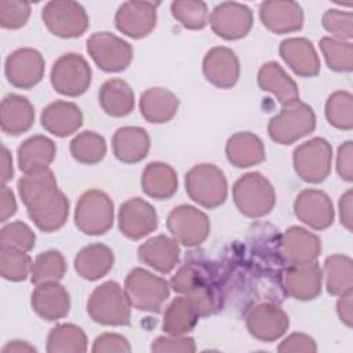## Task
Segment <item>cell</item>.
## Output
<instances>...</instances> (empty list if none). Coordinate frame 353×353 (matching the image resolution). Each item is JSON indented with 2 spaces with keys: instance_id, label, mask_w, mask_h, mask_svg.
I'll list each match as a JSON object with an SVG mask.
<instances>
[{
  "instance_id": "obj_17",
  "label": "cell",
  "mask_w": 353,
  "mask_h": 353,
  "mask_svg": "<svg viewBox=\"0 0 353 353\" xmlns=\"http://www.w3.org/2000/svg\"><path fill=\"white\" fill-rule=\"evenodd\" d=\"M245 325L255 339L261 342H274L287 332L290 317L279 305L263 302L248 310Z\"/></svg>"
},
{
  "instance_id": "obj_15",
  "label": "cell",
  "mask_w": 353,
  "mask_h": 353,
  "mask_svg": "<svg viewBox=\"0 0 353 353\" xmlns=\"http://www.w3.org/2000/svg\"><path fill=\"white\" fill-rule=\"evenodd\" d=\"M157 23V3L145 0L124 1L114 14V26L131 39H142L152 33Z\"/></svg>"
},
{
  "instance_id": "obj_8",
  "label": "cell",
  "mask_w": 353,
  "mask_h": 353,
  "mask_svg": "<svg viewBox=\"0 0 353 353\" xmlns=\"http://www.w3.org/2000/svg\"><path fill=\"white\" fill-rule=\"evenodd\" d=\"M41 19L50 33L61 39H74L85 33L90 18L77 1L54 0L41 10Z\"/></svg>"
},
{
  "instance_id": "obj_36",
  "label": "cell",
  "mask_w": 353,
  "mask_h": 353,
  "mask_svg": "<svg viewBox=\"0 0 353 353\" xmlns=\"http://www.w3.org/2000/svg\"><path fill=\"white\" fill-rule=\"evenodd\" d=\"M200 310L189 295H182L170 302L163 317V331L167 335H185L190 332L199 319Z\"/></svg>"
},
{
  "instance_id": "obj_28",
  "label": "cell",
  "mask_w": 353,
  "mask_h": 353,
  "mask_svg": "<svg viewBox=\"0 0 353 353\" xmlns=\"http://www.w3.org/2000/svg\"><path fill=\"white\" fill-rule=\"evenodd\" d=\"M34 108L26 97L8 94L0 103V127L7 135L18 137L32 128Z\"/></svg>"
},
{
  "instance_id": "obj_16",
  "label": "cell",
  "mask_w": 353,
  "mask_h": 353,
  "mask_svg": "<svg viewBox=\"0 0 353 353\" xmlns=\"http://www.w3.org/2000/svg\"><path fill=\"white\" fill-rule=\"evenodd\" d=\"M117 223L127 239L141 240L157 229L159 215L149 201L132 197L120 205Z\"/></svg>"
},
{
  "instance_id": "obj_56",
  "label": "cell",
  "mask_w": 353,
  "mask_h": 353,
  "mask_svg": "<svg viewBox=\"0 0 353 353\" xmlns=\"http://www.w3.org/2000/svg\"><path fill=\"white\" fill-rule=\"evenodd\" d=\"M352 190L347 189L341 197H339V219L341 223L349 230L352 232Z\"/></svg>"
},
{
  "instance_id": "obj_46",
  "label": "cell",
  "mask_w": 353,
  "mask_h": 353,
  "mask_svg": "<svg viewBox=\"0 0 353 353\" xmlns=\"http://www.w3.org/2000/svg\"><path fill=\"white\" fill-rule=\"evenodd\" d=\"M34 243V232L22 221L10 222L0 230V247H11L29 252L33 250Z\"/></svg>"
},
{
  "instance_id": "obj_37",
  "label": "cell",
  "mask_w": 353,
  "mask_h": 353,
  "mask_svg": "<svg viewBox=\"0 0 353 353\" xmlns=\"http://www.w3.org/2000/svg\"><path fill=\"white\" fill-rule=\"evenodd\" d=\"M323 277L325 279L327 292L339 296L353 287V261L343 254H334L327 256L324 262Z\"/></svg>"
},
{
  "instance_id": "obj_48",
  "label": "cell",
  "mask_w": 353,
  "mask_h": 353,
  "mask_svg": "<svg viewBox=\"0 0 353 353\" xmlns=\"http://www.w3.org/2000/svg\"><path fill=\"white\" fill-rule=\"evenodd\" d=\"M205 285L207 283L204 272L199 266L192 263L181 266L170 280V287L179 294H189Z\"/></svg>"
},
{
  "instance_id": "obj_21",
  "label": "cell",
  "mask_w": 353,
  "mask_h": 353,
  "mask_svg": "<svg viewBox=\"0 0 353 353\" xmlns=\"http://www.w3.org/2000/svg\"><path fill=\"white\" fill-rule=\"evenodd\" d=\"M30 305L40 319L55 321L68 316L70 310V295L59 281L41 283L33 290Z\"/></svg>"
},
{
  "instance_id": "obj_6",
  "label": "cell",
  "mask_w": 353,
  "mask_h": 353,
  "mask_svg": "<svg viewBox=\"0 0 353 353\" xmlns=\"http://www.w3.org/2000/svg\"><path fill=\"white\" fill-rule=\"evenodd\" d=\"M114 219V204L108 193L99 189L85 190L74 210V225L88 236L105 234Z\"/></svg>"
},
{
  "instance_id": "obj_2",
  "label": "cell",
  "mask_w": 353,
  "mask_h": 353,
  "mask_svg": "<svg viewBox=\"0 0 353 353\" xmlns=\"http://www.w3.org/2000/svg\"><path fill=\"white\" fill-rule=\"evenodd\" d=\"M236 208L247 218H262L276 204V190L272 182L261 172L241 175L232 189Z\"/></svg>"
},
{
  "instance_id": "obj_38",
  "label": "cell",
  "mask_w": 353,
  "mask_h": 353,
  "mask_svg": "<svg viewBox=\"0 0 353 353\" xmlns=\"http://www.w3.org/2000/svg\"><path fill=\"white\" fill-rule=\"evenodd\" d=\"M46 350L48 353H84L87 350V335L76 324H57L48 332Z\"/></svg>"
},
{
  "instance_id": "obj_40",
  "label": "cell",
  "mask_w": 353,
  "mask_h": 353,
  "mask_svg": "<svg viewBox=\"0 0 353 353\" xmlns=\"http://www.w3.org/2000/svg\"><path fill=\"white\" fill-rule=\"evenodd\" d=\"M66 273V261L61 251L48 250L36 256L30 270V281L37 285L48 281H61Z\"/></svg>"
},
{
  "instance_id": "obj_50",
  "label": "cell",
  "mask_w": 353,
  "mask_h": 353,
  "mask_svg": "<svg viewBox=\"0 0 353 353\" xmlns=\"http://www.w3.org/2000/svg\"><path fill=\"white\" fill-rule=\"evenodd\" d=\"M150 350L154 353H193L196 352V343L192 336L164 335L152 342Z\"/></svg>"
},
{
  "instance_id": "obj_25",
  "label": "cell",
  "mask_w": 353,
  "mask_h": 353,
  "mask_svg": "<svg viewBox=\"0 0 353 353\" xmlns=\"http://www.w3.org/2000/svg\"><path fill=\"white\" fill-rule=\"evenodd\" d=\"M323 287V270L317 262L290 265L284 274V288L290 296L298 301L317 298Z\"/></svg>"
},
{
  "instance_id": "obj_53",
  "label": "cell",
  "mask_w": 353,
  "mask_h": 353,
  "mask_svg": "<svg viewBox=\"0 0 353 353\" xmlns=\"http://www.w3.org/2000/svg\"><path fill=\"white\" fill-rule=\"evenodd\" d=\"M336 172L346 181H353V142L346 141L338 148L336 153Z\"/></svg>"
},
{
  "instance_id": "obj_32",
  "label": "cell",
  "mask_w": 353,
  "mask_h": 353,
  "mask_svg": "<svg viewBox=\"0 0 353 353\" xmlns=\"http://www.w3.org/2000/svg\"><path fill=\"white\" fill-rule=\"evenodd\" d=\"M113 263V251L102 243H94L83 247L73 261L76 273L88 281L105 277L112 270Z\"/></svg>"
},
{
  "instance_id": "obj_58",
  "label": "cell",
  "mask_w": 353,
  "mask_h": 353,
  "mask_svg": "<svg viewBox=\"0 0 353 353\" xmlns=\"http://www.w3.org/2000/svg\"><path fill=\"white\" fill-rule=\"evenodd\" d=\"M1 352L3 353H36L37 349L33 345H30L29 342H26V341L14 339V341L7 342L3 346Z\"/></svg>"
},
{
  "instance_id": "obj_34",
  "label": "cell",
  "mask_w": 353,
  "mask_h": 353,
  "mask_svg": "<svg viewBox=\"0 0 353 353\" xmlns=\"http://www.w3.org/2000/svg\"><path fill=\"white\" fill-rule=\"evenodd\" d=\"M57 154L55 142L44 135H33L25 139L17 150L18 167L23 174L48 168Z\"/></svg>"
},
{
  "instance_id": "obj_23",
  "label": "cell",
  "mask_w": 353,
  "mask_h": 353,
  "mask_svg": "<svg viewBox=\"0 0 353 353\" xmlns=\"http://www.w3.org/2000/svg\"><path fill=\"white\" fill-rule=\"evenodd\" d=\"M279 54L287 66L299 77H314L320 73V58L313 43L305 37H288L279 46Z\"/></svg>"
},
{
  "instance_id": "obj_44",
  "label": "cell",
  "mask_w": 353,
  "mask_h": 353,
  "mask_svg": "<svg viewBox=\"0 0 353 353\" xmlns=\"http://www.w3.org/2000/svg\"><path fill=\"white\" fill-rule=\"evenodd\" d=\"M32 265L33 262L28 252L11 247H0V273L4 280L23 281L30 276Z\"/></svg>"
},
{
  "instance_id": "obj_51",
  "label": "cell",
  "mask_w": 353,
  "mask_h": 353,
  "mask_svg": "<svg viewBox=\"0 0 353 353\" xmlns=\"http://www.w3.org/2000/svg\"><path fill=\"white\" fill-rule=\"evenodd\" d=\"M91 352H94V353H110V352L128 353V352H131V346L125 336H123L120 334H114V332H105L94 339Z\"/></svg>"
},
{
  "instance_id": "obj_30",
  "label": "cell",
  "mask_w": 353,
  "mask_h": 353,
  "mask_svg": "<svg viewBox=\"0 0 353 353\" xmlns=\"http://www.w3.org/2000/svg\"><path fill=\"white\" fill-rule=\"evenodd\" d=\"M225 154L228 161L237 168H248L261 164L266 159L262 139L250 131H240L229 137Z\"/></svg>"
},
{
  "instance_id": "obj_42",
  "label": "cell",
  "mask_w": 353,
  "mask_h": 353,
  "mask_svg": "<svg viewBox=\"0 0 353 353\" xmlns=\"http://www.w3.org/2000/svg\"><path fill=\"white\" fill-rule=\"evenodd\" d=\"M327 66L338 73L353 70V44L335 37L325 36L319 43Z\"/></svg>"
},
{
  "instance_id": "obj_20",
  "label": "cell",
  "mask_w": 353,
  "mask_h": 353,
  "mask_svg": "<svg viewBox=\"0 0 353 353\" xmlns=\"http://www.w3.org/2000/svg\"><path fill=\"white\" fill-rule=\"evenodd\" d=\"M262 25L272 33H294L303 26L302 7L292 0H268L259 6Z\"/></svg>"
},
{
  "instance_id": "obj_26",
  "label": "cell",
  "mask_w": 353,
  "mask_h": 353,
  "mask_svg": "<svg viewBox=\"0 0 353 353\" xmlns=\"http://www.w3.org/2000/svg\"><path fill=\"white\" fill-rule=\"evenodd\" d=\"M40 123L47 132L65 138L74 134L81 127L83 113L73 102L54 101L43 109Z\"/></svg>"
},
{
  "instance_id": "obj_7",
  "label": "cell",
  "mask_w": 353,
  "mask_h": 353,
  "mask_svg": "<svg viewBox=\"0 0 353 353\" xmlns=\"http://www.w3.org/2000/svg\"><path fill=\"white\" fill-rule=\"evenodd\" d=\"M50 81L58 94L74 98L90 88L92 72L83 55L66 52L52 63Z\"/></svg>"
},
{
  "instance_id": "obj_33",
  "label": "cell",
  "mask_w": 353,
  "mask_h": 353,
  "mask_svg": "<svg viewBox=\"0 0 353 353\" xmlns=\"http://www.w3.org/2000/svg\"><path fill=\"white\" fill-rule=\"evenodd\" d=\"M141 188L152 199H171L178 190L176 171L167 163L150 161L142 171Z\"/></svg>"
},
{
  "instance_id": "obj_57",
  "label": "cell",
  "mask_w": 353,
  "mask_h": 353,
  "mask_svg": "<svg viewBox=\"0 0 353 353\" xmlns=\"http://www.w3.org/2000/svg\"><path fill=\"white\" fill-rule=\"evenodd\" d=\"M14 176L12 157L10 150L3 145L1 146V183L6 185Z\"/></svg>"
},
{
  "instance_id": "obj_29",
  "label": "cell",
  "mask_w": 353,
  "mask_h": 353,
  "mask_svg": "<svg viewBox=\"0 0 353 353\" xmlns=\"http://www.w3.org/2000/svg\"><path fill=\"white\" fill-rule=\"evenodd\" d=\"M114 157L125 164L142 161L150 149V138L145 128L125 125L116 130L112 138Z\"/></svg>"
},
{
  "instance_id": "obj_41",
  "label": "cell",
  "mask_w": 353,
  "mask_h": 353,
  "mask_svg": "<svg viewBox=\"0 0 353 353\" xmlns=\"http://www.w3.org/2000/svg\"><path fill=\"white\" fill-rule=\"evenodd\" d=\"M327 121L343 131L353 128V97L349 91H334L325 101L324 108Z\"/></svg>"
},
{
  "instance_id": "obj_13",
  "label": "cell",
  "mask_w": 353,
  "mask_h": 353,
  "mask_svg": "<svg viewBox=\"0 0 353 353\" xmlns=\"http://www.w3.org/2000/svg\"><path fill=\"white\" fill-rule=\"evenodd\" d=\"M212 32L228 41L245 37L254 23L248 6L236 1H223L214 7L208 19Z\"/></svg>"
},
{
  "instance_id": "obj_43",
  "label": "cell",
  "mask_w": 353,
  "mask_h": 353,
  "mask_svg": "<svg viewBox=\"0 0 353 353\" xmlns=\"http://www.w3.org/2000/svg\"><path fill=\"white\" fill-rule=\"evenodd\" d=\"M172 17L189 30H201L207 26L208 7L201 0H175L171 3Z\"/></svg>"
},
{
  "instance_id": "obj_4",
  "label": "cell",
  "mask_w": 353,
  "mask_h": 353,
  "mask_svg": "<svg viewBox=\"0 0 353 353\" xmlns=\"http://www.w3.org/2000/svg\"><path fill=\"white\" fill-rule=\"evenodd\" d=\"M124 291L137 310L160 313L170 296V283L146 269L134 268L125 276Z\"/></svg>"
},
{
  "instance_id": "obj_18",
  "label": "cell",
  "mask_w": 353,
  "mask_h": 353,
  "mask_svg": "<svg viewBox=\"0 0 353 353\" xmlns=\"http://www.w3.org/2000/svg\"><path fill=\"white\" fill-rule=\"evenodd\" d=\"M295 216L313 230H324L334 223L335 210L328 194L320 189L301 190L294 201Z\"/></svg>"
},
{
  "instance_id": "obj_9",
  "label": "cell",
  "mask_w": 353,
  "mask_h": 353,
  "mask_svg": "<svg viewBox=\"0 0 353 353\" xmlns=\"http://www.w3.org/2000/svg\"><path fill=\"white\" fill-rule=\"evenodd\" d=\"M332 148L327 139L316 137L294 149L292 164L296 175L307 183H320L331 172Z\"/></svg>"
},
{
  "instance_id": "obj_12",
  "label": "cell",
  "mask_w": 353,
  "mask_h": 353,
  "mask_svg": "<svg viewBox=\"0 0 353 353\" xmlns=\"http://www.w3.org/2000/svg\"><path fill=\"white\" fill-rule=\"evenodd\" d=\"M69 205V199L65 193L58 186H54L37 194L25 207L36 228L51 233L59 230L68 221Z\"/></svg>"
},
{
  "instance_id": "obj_5",
  "label": "cell",
  "mask_w": 353,
  "mask_h": 353,
  "mask_svg": "<svg viewBox=\"0 0 353 353\" xmlns=\"http://www.w3.org/2000/svg\"><path fill=\"white\" fill-rule=\"evenodd\" d=\"M314 128V110L310 105L301 101L281 106L280 113L273 116L268 123V134L279 145H291L313 132Z\"/></svg>"
},
{
  "instance_id": "obj_55",
  "label": "cell",
  "mask_w": 353,
  "mask_h": 353,
  "mask_svg": "<svg viewBox=\"0 0 353 353\" xmlns=\"http://www.w3.org/2000/svg\"><path fill=\"white\" fill-rule=\"evenodd\" d=\"M353 291H347L342 295H339V299L336 302V313L341 321L346 327L353 325Z\"/></svg>"
},
{
  "instance_id": "obj_45",
  "label": "cell",
  "mask_w": 353,
  "mask_h": 353,
  "mask_svg": "<svg viewBox=\"0 0 353 353\" xmlns=\"http://www.w3.org/2000/svg\"><path fill=\"white\" fill-rule=\"evenodd\" d=\"M54 186H58V183L54 172L50 168L28 172L23 176H21L17 183L19 197L25 205L37 194Z\"/></svg>"
},
{
  "instance_id": "obj_39",
  "label": "cell",
  "mask_w": 353,
  "mask_h": 353,
  "mask_svg": "<svg viewBox=\"0 0 353 353\" xmlns=\"http://www.w3.org/2000/svg\"><path fill=\"white\" fill-rule=\"evenodd\" d=\"M72 157L85 165H94L103 160L106 154V141L95 131L79 132L69 145Z\"/></svg>"
},
{
  "instance_id": "obj_10",
  "label": "cell",
  "mask_w": 353,
  "mask_h": 353,
  "mask_svg": "<svg viewBox=\"0 0 353 353\" xmlns=\"http://www.w3.org/2000/svg\"><path fill=\"white\" fill-rule=\"evenodd\" d=\"M85 48L95 65L108 73L125 70L134 58L131 44L110 32L92 33Z\"/></svg>"
},
{
  "instance_id": "obj_22",
  "label": "cell",
  "mask_w": 353,
  "mask_h": 353,
  "mask_svg": "<svg viewBox=\"0 0 353 353\" xmlns=\"http://www.w3.org/2000/svg\"><path fill=\"white\" fill-rule=\"evenodd\" d=\"M281 255L290 265L316 262L321 252V240L313 232L301 226L288 228L280 240Z\"/></svg>"
},
{
  "instance_id": "obj_24",
  "label": "cell",
  "mask_w": 353,
  "mask_h": 353,
  "mask_svg": "<svg viewBox=\"0 0 353 353\" xmlns=\"http://www.w3.org/2000/svg\"><path fill=\"white\" fill-rule=\"evenodd\" d=\"M179 255V243L165 234L150 237L138 248V259L161 274H168L176 268Z\"/></svg>"
},
{
  "instance_id": "obj_54",
  "label": "cell",
  "mask_w": 353,
  "mask_h": 353,
  "mask_svg": "<svg viewBox=\"0 0 353 353\" xmlns=\"http://www.w3.org/2000/svg\"><path fill=\"white\" fill-rule=\"evenodd\" d=\"M17 212V200L14 192L7 186L0 188V222L6 223Z\"/></svg>"
},
{
  "instance_id": "obj_27",
  "label": "cell",
  "mask_w": 353,
  "mask_h": 353,
  "mask_svg": "<svg viewBox=\"0 0 353 353\" xmlns=\"http://www.w3.org/2000/svg\"><path fill=\"white\" fill-rule=\"evenodd\" d=\"M258 85L276 97L281 106L299 101V88L295 80L274 61L263 63L258 70Z\"/></svg>"
},
{
  "instance_id": "obj_11",
  "label": "cell",
  "mask_w": 353,
  "mask_h": 353,
  "mask_svg": "<svg viewBox=\"0 0 353 353\" xmlns=\"http://www.w3.org/2000/svg\"><path fill=\"white\" fill-rule=\"evenodd\" d=\"M165 225L171 237L185 247L203 244L211 229L207 214L189 204L174 207L167 216Z\"/></svg>"
},
{
  "instance_id": "obj_14",
  "label": "cell",
  "mask_w": 353,
  "mask_h": 353,
  "mask_svg": "<svg viewBox=\"0 0 353 353\" xmlns=\"http://www.w3.org/2000/svg\"><path fill=\"white\" fill-rule=\"evenodd\" d=\"M46 61L40 51L23 47L12 51L4 63V73L11 85L29 90L37 85L44 77Z\"/></svg>"
},
{
  "instance_id": "obj_19",
  "label": "cell",
  "mask_w": 353,
  "mask_h": 353,
  "mask_svg": "<svg viewBox=\"0 0 353 353\" xmlns=\"http://www.w3.org/2000/svg\"><path fill=\"white\" fill-rule=\"evenodd\" d=\"M203 74L216 88H232L240 77V62L236 52L223 46L208 50L203 58Z\"/></svg>"
},
{
  "instance_id": "obj_52",
  "label": "cell",
  "mask_w": 353,
  "mask_h": 353,
  "mask_svg": "<svg viewBox=\"0 0 353 353\" xmlns=\"http://www.w3.org/2000/svg\"><path fill=\"white\" fill-rule=\"evenodd\" d=\"M277 350L280 353H296V352L314 353L317 352V345L312 336L302 332H294L283 339Z\"/></svg>"
},
{
  "instance_id": "obj_49",
  "label": "cell",
  "mask_w": 353,
  "mask_h": 353,
  "mask_svg": "<svg viewBox=\"0 0 353 353\" xmlns=\"http://www.w3.org/2000/svg\"><path fill=\"white\" fill-rule=\"evenodd\" d=\"M30 4L18 0L0 1V25L4 29L15 30L26 25L30 17Z\"/></svg>"
},
{
  "instance_id": "obj_31",
  "label": "cell",
  "mask_w": 353,
  "mask_h": 353,
  "mask_svg": "<svg viewBox=\"0 0 353 353\" xmlns=\"http://www.w3.org/2000/svg\"><path fill=\"white\" fill-rule=\"evenodd\" d=\"M178 109V97L172 91L163 87H150L139 97V110L148 123H168L175 117Z\"/></svg>"
},
{
  "instance_id": "obj_3",
  "label": "cell",
  "mask_w": 353,
  "mask_h": 353,
  "mask_svg": "<svg viewBox=\"0 0 353 353\" xmlns=\"http://www.w3.org/2000/svg\"><path fill=\"white\" fill-rule=\"evenodd\" d=\"M185 189L194 203L207 210L222 205L228 197V181L223 171L210 163L196 164L186 172Z\"/></svg>"
},
{
  "instance_id": "obj_47",
  "label": "cell",
  "mask_w": 353,
  "mask_h": 353,
  "mask_svg": "<svg viewBox=\"0 0 353 353\" xmlns=\"http://www.w3.org/2000/svg\"><path fill=\"white\" fill-rule=\"evenodd\" d=\"M321 25L335 39L350 41L353 37V15L350 11L330 8L323 14Z\"/></svg>"
},
{
  "instance_id": "obj_1",
  "label": "cell",
  "mask_w": 353,
  "mask_h": 353,
  "mask_svg": "<svg viewBox=\"0 0 353 353\" xmlns=\"http://www.w3.org/2000/svg\"><path fill=\"white\" fill-rule=\"evenodd\" d=\"M131 307L124 288L114 280L95 287L87 302L88 316L102 325H128Z\"/></svg>"
},
{
  "instance_id": "obj_35",
  "label": "cell",
  "mask_w": 353,
  "mask_h": 353,
  "mask_svg": "<svg viewBox=\"0 0 353 353\" xmlns=\"http://www.w3.org/2000/svg\"><path fill=\"white\" fill-rule=\"evenodd\" d=\"M102 110L110 117H125L135 106V97L131 85L123 79L106 80L98 92Z\"/></svg>"
}]
</instances>
